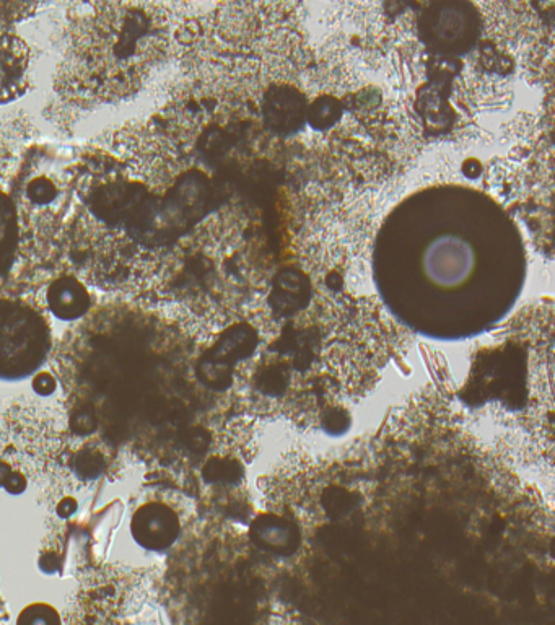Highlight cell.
<instances>
[{"mask_svg": "<svg viewBox=\"0 0 555 625\" xmlns=\"http://www.w3.org/2000/svg\"><path fill=\"white\" fill-rule=\"evenodd\" d=\"M474 267V253L468 243L456 237L433 241L424 256V269L433 284L455 287L468 279Z\"/></svg>", "mask_w": 555, "mask_h": 625, "instance_id": "3", "label": "cell"}, {"mask_svg": "<svg viewBox=\"0 0 555 625\" xmlns=\"http://www.w3.org/2000/svg\"><path fill=\"white\" fill-rule=\"evenodd\" d=\"M33 386L38 393L49 394L53 393L54 388H56V381L49 373H41V375L36 376Z\"/></svg>", "mask_w": 555, "mask_h": 625, "instance_id": "8", "label": "cell"}, {"mask_svg": "<svg viewBox=\"0 0 555 625\" xmlns=\"http://www.w3.org/2000/svg\"><path fill=\"white\" fill-rule=\"evenodd\" d=\"M46 305L59 320L77 321L92 310V292L79 276L59 274L46 289Z\"/></svg>", "mask_w": 555, "mask_h": 625, "instance_id": "4", "label": "cell"}, {"mask_svg": "<svg viewBox=\"0 0 555 625\" xmlns=\"http://www.w3.org/2000/svg\"><path fill=\"white\" fill-rule=\"evenodd\" d=\"M53 350L51 324L35 300L0 297V380H25Z\"/></svg>", "mask_w": 555, "mask_h": 625, "instance_id": "2", "label": "cell"}, {"mask_svg": "<svg viewBox=\"0 0 555 625\" xmlns=\"http://www.w3.org/2000/svg\"><path fill=\"white\" fill-rule=\"evenodd\" d=\"M132 534L140 546L150 551L165 549L175 541L178 520L170 508L160 503H147L132 518Z\"/></svg>", "mask_w": 555, "mask_h": 625, "instance_id": "5", "label": "cell"}, {"mask_svg": "<svg viewBox=\"0 0 555 625\" xmlns=\"http://www.w3.org/2000/svg\"><path fill=\"white\" fill-rule=\"evenodd\" d=\"M170 49L167 5L70 4L54 90L77 110L123 105L144 92L167 62Z\"/></svg>", "mask_w": 555, "mask_h": 625, "instance_id": "1", "label": "cell"}, {"mask_svg": "<svg viewBox=\"0 0 555 625\" xmlns=\"http://www.w3.org/2000/svg\"><path fill=\"white\" fill-rule=\"evenodd\" d=\"M7 622V612H5L4 604L0 601V625H5Z\"/></svg>", "mask_w": 555, "mask_h": 625, "instance_id": "9", "label": "cell"}, {"mask_svg": "<svg viewBox=\"0 0 555 625\" xmlns=\"http://www.w3.org/2000/svg\"><path fill=\"white\" fill-rule=\"evenodd\" d=\"M17 625H61L59 612L49 604L35 603L23 609Z\"/></svg>", "mask_w": 555, "mask_h": 625, "instance_id": "7", "label": "cell"}, {"mask_svg": "<svg viewBox=\"0 0 555 625\" xmlns=\"http://www.w3.org/2000/svg\"><path fill=\"white\" fill-rule=\"evenodd\" d=\"M22 243L23 225L17 202L0 183V282L14 274Z\"/></svg>", "mask_w": 555, "mask_h": 625, "instance_id": "6", "label": "cell"}]
</instances>
